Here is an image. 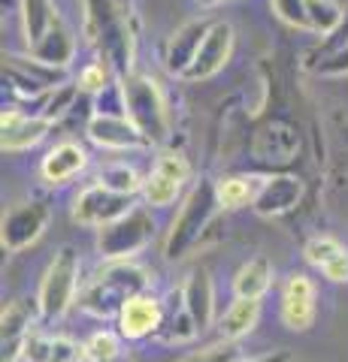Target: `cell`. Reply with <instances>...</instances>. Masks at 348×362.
Masks as SVG:
<instances>
[{
  "label": "cell",
  "mask_w": 348,
  "mask_h": 362,
  "mask_svg": "<svg viewBox=\"0 0 348 362\" xmlns=\"http://www.w3.org/2000/svg\"><path fill=\"white\" fill-rule=\"evenodd\" d=\"M88 28L103 58L116 76L133 73L137 49V13L130 0H88Z\"/></svg>",
  "instance_id": "6da1fadb"
},
{
  "label": "cell",
  "mask_w": 348,
  "mask_h": 362,
  "mask_svg": "<svg viewBox=\"0 0 348 362\" xmlns=\"http://www.w3.org/2000/svg\"><path fill=\"white\" fill-rule=\"evenodd\" d=\"M149 287V272L142 266L130 263V259H112V263L97 272V278L82 290L79 305L82 311L94 314V317H112L125 308V305L145 293Z\"/></svg>",
  "instance_id": "7a4b0ae2"
},
{
  "label": "cell",
  "mask_w": 348,
  "mask_h": 362,
  "mask_svg": "<svg viewBox=\"0 0 348 362\" xmlns=\"http://www.w3.org/2000/svg\"><path fill=\"white\" fill-rule=\"evenodd\" d=\"M221 209L218 194H215V181L209 178H200L191 194L182 202V211L179 218L173 221L170 233H167V242H164V257L167 259H182L191 247L200 242V235L206 233V226L215 218V211Z\"/></svg>",
  "instance_id": "3957f363"
},
{
  "label": "cell",
  "mask_w": 348,
  "mask_h": 362,
  "mask_svg": "<svg viewBox=\"0 0 348 362\" xmlns=\"http://www.w3.org/2000/svg\"><path fill=\"white\" fill-rule=\"evenodd\" d=\"M121 88H125V100H128V118L137 124L145 142L149 145L167 142V136H170V112H167V100L158 78L145 73H128L121 76Z\"/></svg>",
  "instance_id": "277c9868"
},
{
  "label": "cell",
  "mask_w": 348,
  "mask_h": 362,
  "mask_svg": "<svg viewBox=\"0 0 348 362\" xmlns=\"http://www.w3.org/2000/svg\"><path fill=\"white\" fill-rule=\"evenodd\" d=\"M76 287H79V254L73 247H61L40 284V296H37L40 320L46 323L61 320L76 299Z\"/></svg>",
  "instance_id": "5b68a950"
},
{
  "label": "cell",
  "mask_w": 348,
  "mask_h": 362,
  "mask_svg": "<svg viewBox=\"0 0 348 362\" xmlns=\"http://www.w3.org/2000/svg\"><path fill=\"white\" fill-rule=\"evenodd\" d=\"M155 235V218L145 209H130L125 218L100 226L97 251L103 259H130L137 251H142Z\"/></svg>",
  "instance_id": "8992f818"
},
{
  "label": "cell",
  "mask_w": 348,
  "mask_h": 362,
  "mask_svg": "<svg viewBox=\"0 0 348 362\" xmlns=\"http://www.w3.org/2000/svg\"><path fill=\"white\" fill-rule=\"evenodd\" d=\"M188 178H191V166L185 160V154L182 151H161L149 178H145V185H142V197L152 209H167L182 194Z\"/></svg>",
  "instance_id": "52a82bcc"
},
{
  "label": "cell",
  "mask_w": 348,
  "mask_h": 362,
  "mask_svg": "<svg viewBox=\"0 0 348 362\" xmlns=\"http://www.w3.org/2000/svg\"><path fill=\"white\" fill-rule=\"evenodd\" d=\"M130 199L133 197H125V194H116V190H109L106 185H91L85 187L79 199H76L73 206V221L82 223V226H106L112 221L125 218L130 211Z\"/></svg>",
  "instance_id": "ba28073f"
},
{
  "label": "cell",
  "mask_w": 348,
  "mask_h": 362,
  "mask_svg": "<svg viewBox=\"0 0 348 362\" xmlns=\"http://www.w3.org/2000/svg\"><path fill=\"white\" fill-rule=\"evenodd\" d=\"M4 76L13 82V88L21 97H30V100L49 94V90H55L64 82V70L43 64L37 58H21V54H9L4 64Z\"/></svg>",
  "instance_id": "9c48e42d"
},
{
  "label": "cell",
  "mask_w": 348,
  "mask_h": 362,
  "mask_svg": "<svg viewBox=\"0 0 348 362\" xmlns=\"http://www.w3.org/2000/svg\"><path fill=\"white\" fill-rule=\"evenodd\" d=\"M233 42H237V33H233V25L228 21H215L209 28L203 45H200L194 64L188 66V73L182 78L188 82H203V78H212L215 73H221L228 66L230 54H233Z\"/></svg>",
  "instance_id": "30bf717a"
},
{
  "label": "cell",
  "mask_w": 348,
  "mask_h": 362,
  "mask_svg": "<svg viewBox=\"0 0 348 362\" xmlns=\"http://www.w3.org/2000/svg\"><path fill=\"white\" fill-rule=\"evenodd\" d=\"M49 223V206L46 202H21L9 214H4V233H0V242H4L6 251H25L28 245H33L43 235Z\"/></svg>",
  "instance_id": "8fae6325"
},
{
  "label": "cell",
  "mask_w": 348,
  "mask_h": 362,
  "mask_svg": "<svg viewBox=\"0 0 348 362\" xmlns=\"http://www.w3.org/2000/svg\"><path fill=\"white\" fill-rule=\"evenodd\" d=\"M279 314H282V323L291 332H306L315 323V284H312L309 275H303V272L288 275Z\"/></svg>",
  "instance_id": "7c38bea8"
},
{
  "label": "cell",
  "mask_w": 348,
  "mask_h": 362,
  "mask_svg": "<svg viewBox=\"0 0 348 362\" xmlns=\"http://www.w3.org/2000/svg\"><path fill=\"white\" fill-rule=\"evenodd\" d=\"M164 317V305L149 293H140L118 311V335L128 341H142V338L161 332Z\"/></svg>",
  "instance_id": "4fadbf2b"
},
{
  "label": "cell",
  "mask_w": 348,
  "mask_h": 362,
  "mask_svg": "<svg viewBox=\"0 0 348 362\" xmlns=\"http://www.w3.org/2000/svg\"><path fill=\"white\" fill-rule=\"evenodd\" d=\"M0 130H4V139H0L4 151L18 154L46 139V133L52 130V121L43 115H28L21 109H6L4 118H0Z\"/></svg>",
  "instance_id": "5bb4252c"
},
{
  "label": "cell",
  "mask_w": 348,
  "mask_h": 362,
  "mask_svg": "<svg viewBox=\"0 0 348 362\" xmlns=\"http://www.w3.org/2000/svg\"><path fill=\"white\" fill-rule=\"evenodd\" d=\"M303 199V181L294 175H273L261 181V190L252 202V209L261 218H282V214L294 211L297 202Z\"/></svg>",
  "instance_id": "9a60e30c"
},
{
  "label": "cell",
  "mask_w": 348,
  "mask_h": 362,
  "mask_svg": "<svg viewBox=\"0 0 348 362\" xmlns=\"http://www.w3.org/2000/svg\"><path fill=\"white\" fill-rule=\"evenodd\" d=\"M88 139L100 148H112V151H128V148H140L149 145L145 136L137 130V124L130 118H112V115H94L85 124Z\"/></svg>",
  "instance_id": "2e32d148"
},
{
  "label": "cell",
  "mask_w": 348,
  "mask_h": 362,
  "mask_svg": "<svg viewBox=\"0 0 348 362\" xmlns=\"http://www.w3.org/2000/svg\"><path fill=\"white\" fill-rule=\"evenodd\" d=\"M209 28H212L209 21H188V25H182L170 37L167 52H164V64H167V70H170L173 76H185L188 73V66L194 64Z\"/></svg>",
  "instance_id": "e0dca14e"
},
{
  "label": "cell",
  "mask_w": 348,
  "mask_h": 362,
  "mask_svg": "<svg viewBox=\"0 0 348 362\" xmlns=\"http://www.w3.org/2000/svg\"><path fill=\"white\" fill-rule=\"evenodd\" d=\"M88 347L64 335L30 332L25 338V362H85Z\"/></svg>",
  "instance_id": "ac0fdd59"
},
{
  "label": "cell",
  "mask_w": 348,
  "mask_h": 362,
  "mask_svg": "<svg viewBox=\"0 0 348 362\" xmlns=\"http://www.w3.org/2000/svg\"><path fill=\"white\" fill-rule=\"evenodd\" d=\"M303 257L327 281H333V284H345L348 281V247L336 242L333 235H315V239L306 245Z\"/></svg>",
  "instance_id": "d6986e66"
},
{
  "label": "cell",
  "mask_w": 348,
  "mask_h": 362,
  "mask_svg": "<svg viewBox=\"0 0 348 362\" xmlns=\"http://www.w3.org/2000/svg\"><path fill=\"white\" fill-rule=\"evenodd\" d=\"M182 305L194 317L197 329L206 332L212 326V317H215V287H212V278L206 269H194L188 275L182 287Z\"/></svg>",
  "instance_id": "ffe728a7"
},
{
  "label": "cell",
  "mask_w": 348,
  "mask_h": 362,
  "mask_svg": "<svg viewBox=\"0 0 348 362\" xmlns=\"http://www.w3.org/2000/svg\"><path fill=\"white\" fill-rule=\"evenodd\" d=\"M88 166V151L79 142H61L43 157L40 173L49 185H67L70 178H76Z\"/></svg>",
  "instance_id": "44dd1931"
},
{
  "label": "cell",
  "mask_w": 348,
  "mask_h": 362,
  "mask_svg": "<svg viewBox=\"0 0 348 362\" xmlns=\"http://www.w3.org/2000/svg\"><path fill=\"white\" fill-rule=\"evenodd\" d=\"M261 320V299H233V305L218 320V341H233L249 335Z\"/></svg>",
  "instance_id": "7402d4cb"
},
{
  "label": "cell",
  "mask_w": 348,
  "mask_h": 362,
  "mask_svg": "<svg viewBox=\"0 0 348 362\" xmlns=\"http://www.w3.org/2000/svg\"><path fill=\"white\" fill-rule=\"evenodd\" d=\"M273 263L266 257H252L233 275V296L237 299H261L273 287Z\"/></svg>",
  "instance_id": "603a6c76"
},
{
  "label": "cell",
  "mask_w": 348,
  "mask_h": 362,
  "mask_svg": "<svg viewBox=\"0 0 348 362\" xmlns=\"http://www.w3.org/2000/svg\"><path fill=\"white\" fill-rule=\"evenodd\" d=\"M73 54H76V42L70 37V30L61 28V25H55L40 42L30 45V58H37L49 66H58V70H67V64L73 61Z\"/></svg>",
  "instance_id": "cb8c5ba5"
},
{
  "label": "cell",
  "mask_w": 348,
  "mask_h": 362,
  "mask_svg": "<svg viewBox=\"0 0 348 362\" xmlns=\"http://www.w3.org/2000/svg\"><path fill=\"white\" fill-rule=\"evenodd\" d=\"M21 25H25L28 45L40 42L55 25H58L55 4H52V0H21Z\"/></svg>",
  "instance_id": "d4e9b609"
},
{
  "label": "cell",
  "mask_w": 348,
  "mask_h": 362,
  "mask_svg": "<svg viewBox=\"0 0 348 362\" xmlns=\"http://www.w3.org/2000/svg\"><path fill=\"white\" fill-rule=\"evenodd\" d=\"M257 190V178H249V175H228V178H218L215 181V194H218V202L221 209H242V206H252Z\"/></svg>",
  "instance_id": "484cf974"
},
{
  "label": "cell",
  "mask_w": 348,
  "mask_h": 362,
  "mask_svg": "<svg viewBox=\"0 0 348 362\" xmlns=\"http://www.w3.org/2000/svg\"><path fill=\"white\" fill-rule=\"evenodd\" d=\"M0 326H4V341H13V338H28L30 326H33V308L28 305V299L6 302L4 314H0Z\"/></svg>",
  "instance_id": "4316f807"
},
{
  "label": "cell",
  "mask_w": 348,
  "mask_h": 362,
  "mask_svg": "<svg viewBox=\"0 0 348 362\" xmlns=\"http://www.w3.org/2000/svg\"><path fill=\"white\" fill-rule=\"evenodd\" d=\"M306 9H309V30L321 33V37L333 33L339 28V21L345 18V13L333 0H306Z\"/></svg>",
  "instance_id": "83f0119b"
},
{
  "label": "cell",
  "mask_w": 348,
  "mask_h": 362,
  "mask_svg": "<svg viewBox=\"0 0 348 362\" xmlns=\"http://www.w3.org/2000/svg\"><path fill=\"white\" fill-rule=\"evenodd\" d=\"M100 185H106L109 190L116 194H125V197H133L137 190H142L145 181L137 175V169L128 166V163H116V166H106L100 173Z\"/></svg>",
  "instance_id": "f1b7e54d"
},
{
  "label": "cell",
  "mask_w": 348,
  "mask_h": 362,
  "mask_svg": "<svg viewBox=\"0 0 348 362\" xmlns=\"http://www.w3.org/2000/svg\"><path fill=\"white\" fill-rule=\"evenodd\" d=\"M94 115H112V118H128V100L121 78L109 82L100 94H94Z\"/></svg>",
  "instance_id": "f546056e"
},
{
  "label": "cell",
  "mask_w": 348,
  "mask_h": 362,
  "mask_svg": "<svg viewBox=\"0 0 348 362\" xmlns=\"http://www.w3.org/2000/svg\"><path fill=\"white\" fill-rule=\"evenodd\" d=\"M116 70H112V66L100 58V61H94V64H88L85 70L79 73V90H85V94H100V90H103L109 82H116Z\"/></svg>",
  "instance_id": "4dcf8cb0"
},
{
  "label": "cell",
  "mask_w": 348,
  "mask_h": 362,
  "mask_svg": "<svg viewBox=\"0 0 348 362\" xmlns=\"http://www.w3.org/2000/svg\"><path fill=\"white\" fill-rule=\"evenodd\" d=\"M85 347H88V359L91 362H112L121 354L116 332H94L91 338H88Z\"/></svg>",
  "instance_id": "1f68e13d"
},
{
  "label": "cell",
  "mask_w": 348,
  "mask_h": 362,
  "mask_svg": "<svg viewBox=\"0 0 348 362\" xmlns=\"http://www.w3.org/2000/svg\"><path fill=\"white\" fill-rule=\"evenodd\" d=\"M273 4V13L288 21L291 28H300V30H309V9H306V0H269Z\"/></svg>",
  "instance_id": "d6a6232c"
},
{
  "label": "cell",
  "mask_w": 348,
  "mask_h": 362,
  "mask_svg": "<svg viewBox=\"0 0 348 362\" xmlns=\"http://www.w3.org/2000/svg\"><path fill=\"white\" fill-rule=\"evenodd\" d=\"M240 359V350L233 341H215L203 350H197V354L185 356L182 362H237Z\"/></svg>",
  "instance_id": "836d02e7"
},
{
  "label": "cell",
  "mask_w": 348,
  "mask_h": 362,
  "mask_svg": "<svg viewBox=\"0 0 348 362\" xmlns=\"http://www.w3.org/2000/svg\"><path fill=\"white\" fill-rule=\"evenodd\" d=\"M345 45H348V13H345V18L339 21V28H336L333 33H327V40L321 42V49H318L321 61L330 58V54H336L339 49H345Z\"/></svg>",
  "instance_id": "e575fe53"
},
{
  "label": "cell",
  "mask_w": 348,
  "mask_h": 362,
  "mask_svg": "<svg viewBox=\"0 0 348 362\" xmlns=\"http://www.w3.org/2000/svg\"><path fill=\"white\" fill-rule=\"evenodd\" d=\"M318 73L321 76H345L348 73V45L339 49L336 54H330V58L318 61Z\"/></svg>",
  "instance_id": "d590c367"
},
{
  "label": "cell",
  "mask_w": 348,
  "mask_h": 362,
  "mask_svg": "<svg viewBox=\"0 0 348 362\" xmlns=\"http://www.w3.org/2000/svg\"><path fill=\"white\" fill-rule=\"evenodd\" d=\"M237 362H291V354H285V350H273V354L252 356V359H237Z\"/></svg>",
  "instance_id": "8d00e7d4"
},
{
  "label": "cell",
  "mask_w": 348,
  "mask_h": 362,
  "mask_svg": "<svg viewBox=\"0 0 348 362\" xmlns=\"http://www.w3.org/2000/svg\"><path fill=\"white\" fill-rule=\"evenodd\" d=\"M200 6H218V4H230V0H197Z\"/></svg>",
  "instance_id": "74e56055"
},
{
  "label": "cell",
  "mask_w": 348,
  "mask_h": 362,
  "mask_svg": "<svg viewBox=\"0 0 348 362\" xmlns=\"http://www.w3.org/2000/svg\"><path fill=\"white\" fill-rule=\"evenodd\" d=\"M112 362H137V359H133V356H128V354H118V356L112 359Z\"/></svg>",
  "instance_id": "f35d334b"
}]
</instances>
